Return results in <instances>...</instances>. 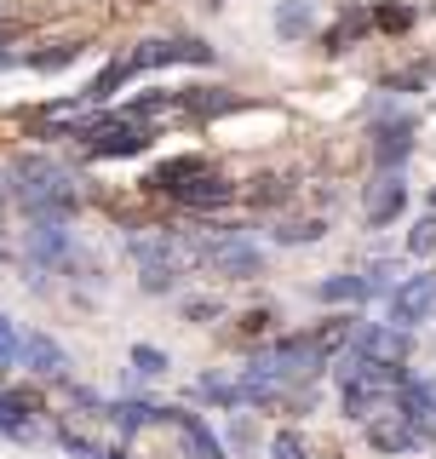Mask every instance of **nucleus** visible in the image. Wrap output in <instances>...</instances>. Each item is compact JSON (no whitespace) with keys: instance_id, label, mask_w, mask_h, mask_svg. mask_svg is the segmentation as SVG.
Instances as JSON below:
<instances>
[{"instance_id":"obj_1","label":"nucleus","mask_w":436,"mask_h":459,"mask_svg":"<svg viewBox=\"0 0 436 459\" xmlns=\"http://www.w3.org/2000/svg\"><path fill=\"white\" fill-rule=\"evenodd\" d=\"M18 178H23V201L47 219V212L57 207L64 212L69 207V178H64V167H52V161H18Z\"/></svg>"},{"instance_id":"obj_2","label":"nucleus","mask_w":436,"mask_h":459,"mask_svg":"<svg viewBox=\"0 0 436 459\" xmlns=\"http://www.w3.org/2000/svg\"><path fill=\"white\" fill-rule=\"evenodd\" d=\"M207 264L218 270V276H258L265 270V253L253 247L247 236H218V241H207Z\"/></svg>"},{"instance_id":"obj_3","label":"nucleus","mask_w":436,"mask_h":459,"mask_svg":"<svg viewBox=\"0 0 436 459\" xmlns=\"http://www.w3.org/2000/svg\"><path fill=\"white\" fill-rule=\"evenodd\" d=\"M436 310V276H408L390 293V322L397 327H419Z\"/></svg>"},{"instance_id":"obj_4","label":"nucleus","mask_w":436,"mask_h":459,"mask_svg":"<svg viewBox=\"0 0 436 459\" xmlns=\"http://www.w3.org/2000/svg\"><path fill=\"white\" fill-rule=\"evenodd\" d=\"M368 437H373V448H379V454H408V448L425 442V430H419L408 413H402V402H397V408H385L379 420H368Z\"/></svg>"},{"instance_id":"obj_5","label":"nucleus","mask_w":436,"mask_h":459,"mask_svg":"<svg viewBox=\"0 0 436 459\" xmlns=\"http://www.w3.org/2000/svg\"><path fill=\"white\" fill-rule=\"evenodd\" d=\"M207 47L201 40H144V47L126 57V69H161V64H207Z\"/></svg>"},{"instance_id":"obj_6","label":"nucleus","mask_w":436,"mask_h":459,"mask_svg":"<svg viewBox=\"0 0 436 459\" xmlns=\"http://www.w3.org/2000/svg\"><path fill=\"white\" fill-rule=\"evenodd\" d=\"M133 253H138V264H144V287H150V293L172 287V276H179V253H172V241L144 236V241H133Z\"/></svg>"},{"instance_id":"obj_7","label":"nucleus","mask_w":436,"mask_h":459,"mask_svg":"<svg viewBox=\"0 0 436 459\" xmlns=\"http://www.w3.org/2000/svg\"><path fill=\"white\" fill-rule=\"evenodd\" d=\"M351 356H362V362H402L408 356V327H362L356 333V351Z\"/></svg>"},{"instance_id":"obj_8","label":"nucleus","mask_w":436,"mask_h":459,"mask_svg":"<svg viewBox=\"0 0 436 459\" xmlns=\"http://www.w3.org/2000/svg\"><path fill=\"white\" fill-rule=\"evenodd\" d=\"M86 143H92V155H138L150 133L133 121H104V126H86Z\"/></svg>"},{"instance_id":"obj_9","label":"nucleus","mask_w":436,"mask_h":459,"mask_svg":"<svg viewBox=\"0 0 436 459\" xmlns=\"http://www.w3.org/2000/svg\"><path fill=\"white\" fill-rule=\"evenodd\" d=\"M408 207V184L402 172H379V184H368V224H390Z\"/></svg>"},{"instance_id":"obj_10","label":"nucleus","mask_w":436,"mask_h":459,"mask_svg":"<svg viewBox=\"0 0 436 459\" xmlns=\"http://www.w3.org/2000/svg\"><path fill=\"white\" fill-rule=\"evenodd\" d=\"M172 195H179V201H190V207H224V201L236 195V184H224L218 172H207V167H201L196 178H184Z\"/></svg>"},{"instance_id":"obj_11","label":"nucleus","mask_w":436,"mask_h":459,"mask_svg":"<svg viewBox=\"0 0 436 459\" xmlns=\"http://www.w3.org/2000/svg\"><path fill=\"white\" fill-rule=\"evenodd\" d=\"M397 402H402V413H408V420L431 437V425H436V391H431V385L425 379H402V396Z\"/></svg>"},{"instance_id":"obj_12","label":"nucleus","mask_w":436,"mask_h":459,"mask_svg":"<svg viewBox=\"0 0 436 459\" xmlns=\"http://www.w3.org/2000/svg\"><path fill=\"white\" fill-rule=\"evenodd\" d=\"M23 356H29V368L40 373V379H57V373L69 368V356H64V344H52L47 333H29V344H23Z\"/></svg>"},{"instance_id":"obj_13","label":"nucleus","mask_w":436,"mask_h":459,"mask_svg":"<svg viewBox=\"0 0 436 459\" xmlns=\"http://www.w3.org/2000/svg\"><path fill=\"white\" fill-rule=\"evenodd\" d=\"M167 420H179V430H184V448H190L196 459H224V448H218V437H213V430L196 420V413H179V408H172Z\"/></svg>"},{"instance_id":"obj_14","label":"nucleus","mask_w":436,"mask_h":459,"mask_svg":"<svg viewBox=\"0 0 436 459\" xmlns=\"http://www.w3.org/2000/svg\"><path fill=\"white\" fill-rule=\"evenodd\" d=\"M408 150H414V126H408V121H402V126H379V143H373V155H379V167H385V172L397 167Z\"/></svg>"},{"instance_id":"obj_15","label":"nucleus","mask_w":436,"mask_h":459,"mask_svg":"<svg viewBox=\"0 0 436 459\" xmlns=\"http://www.w3.org/2000/svg\"><path fill=\"white\" fill-rule=\"evenodd\" d=\"M316 293L333 299V305H344V299L356 305V299H368V293H373V281H368V276H327L322 287H316Z\"/></svg>"},{"instance_id":"obj_16","label":"nucleus","mask_w":436,"mask_h":459,"mask_svg":"<svg viewBox=\"0 0 436 459\" xmlns=\"http://www.w3.org/2000/svg\"><path fill=\"white\" fill-rule=\"evenodd\" d=\"M310 23H316V6H310V0H287V6L275 12V29H282L287 40H299Z\"/></svg>"},{"instance_id":"obj_17","label":"nucleus","mask_w":436,"mask_h":459,"mask_svg":"<svg viewBox=\"0 0 436 459\" xmlns=\"http://www.w3.org/2000/svg\"><path fill=\"white\" fill-rule=\"evenodd\" d=\"M172 408H150V402H121L115 408V425L121 430H138V425H150V420H167Z\"/></svg>"},{"instance_id":"obj_18","label":"nucleus","mask_w":436,"mask_h":459,"mask_svg":"<svg viewBox=\"0 0 436 459\" xmlns=\"http://www.w3.org/2000/svg\"><path fill=\"white\" fill-rule=\"evenodd\" d=\"M23 425H29V396L6 391V396H0V430H12V437H18Z\"/></svg>"},{"instance_id":"obj_19","label":"nucleus","mask_w":436,"mask_h":459,"mask_svg":"<svg viewBox=\"0 0 436 459\" xmlns=\"http://www.w3.org/2000/svg\"><path fill=\"white\" fill-rule=\"evenodd\" d=\"M408 247H414L419 258H431V253H436V212H431V219H419V224H414Z\"/></svg>"},{"instance_id":"obj_20","label":"nucleus","mask_w":436,"mask_h":459,"mask_svg":"<svg viewBox=\"0 0 436 459\" xmlns=\"http://www.w3.org/2000/svg\"><path fill=\"white\" fill-rule=\"evenodd\" d=\"M133 368L144 373V379H155V373H167V356L155 351V344H138V351H133Z\"/></svg>"},{"instance_id":"obj_21","label":"nucleus","mask_w":436,"mask_h":459,"mask_svg":"<svg viewBox=\"0 0 436 459\" xmlns=\"http://www.w3.org/2000/svg\"><path fill=\"white\" fill-rule=\"evenodd\" d=\"M12 362H18V327L0 316V368H12Z\"/></svg>"},{"instance_id":"obj_22","label":"nucleus","mask_w":436,"mask_h":459,"mask_svg":"<svg viewBox=\"0 0 436 459\" xmlns=\"http://www.w3.org/2000/svg\"><path fill=\"white\" fill-rule=\"evenodd\" d=\"M270 454H275V459H304V442H299V430H282Z\"/></svg>"},{"instance_id":"obj_23","label":"nucleus","mask_w":436,"mask_h":459,"mask_svg":"<svg viewBox=\"0 0 436 459\" xmlns=\"http://www.w3.org/2000/svg\"><path fill=\"white\" fill-rule=\"evenodd\" d=\"M379 23H385V29H402V23H408V12H402V6H390V12H379Z\"/></svg>"},{"instance_id":"obj_24","label":"nucleus","mask_w":436,"mask_h":459,"mask_svg":"<svg viewBox=\"0 0 436 459\" xmlns=\"http://www.w3.org/2000/svg\"><path fill=\"white\" fill-rule=\"evenodd\" d=\"M0 64H6V47H0Z\"/></svg>"},{"instance_id":"obj_25","label":"nucleus","mask_w":436,"mask_h":459,"mask_svg":"<svg viewBox=\"0 0 436 459\" xmlns=\"http://www.w3.org/2000/svg\"><path fill=\"white\" fill-rule=\"evenodd\" d=\"M431 207H436V195H431Z\"/></svg>"}]
</instances>
